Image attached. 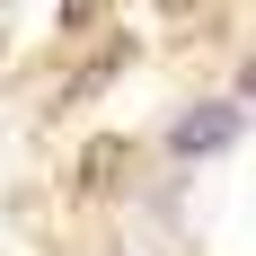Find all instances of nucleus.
<instances>
[{
  "label": "nucleus",
  "mask_w": 256,
  "mask_h": 256,
  "mask_svg": "<svg viewBox=\"0 0 256 256\" xmlns=\"http://www.w3.org/2000/svg\"><path fill=\"white\" fill-rule=\"evenodd\" d=\"M238 98H248V106H256V62H248V71H238Z\"/></svg>",
  "instance_id": "nucleus-3"
},
{
  "label": "nucleus",
  "mask_w": 256,
  "mask_h": 256,
  "mask_svg": "<svg viewBox=\"0 0 256 256\" xmlns=\"http://www.w3.org/2000/svg\"><path fill=\"white\" fill-rule=\"evenodd\" d=\"M230 132H238V106H194V115L168 132V150H177V159H204V150H221Z\"/></svg>",
  "instance_id": "nucleus-1"
},
{
  "label": "nucleus",
  "mask_w": 256,
  "mask_h": 256,
  "mask_svg": "<svg viewBox=\"0 0 256 256\" xmlns=\"http://www.w3.org/2000/svg\"><path fill=\"white\" fill-rule=\"evenodd\" d=\"M124 142H88V150H80V186H115V177H124Z\"/></svg>",
  "instance_id": "nucleus-2"
}]
</instances>
